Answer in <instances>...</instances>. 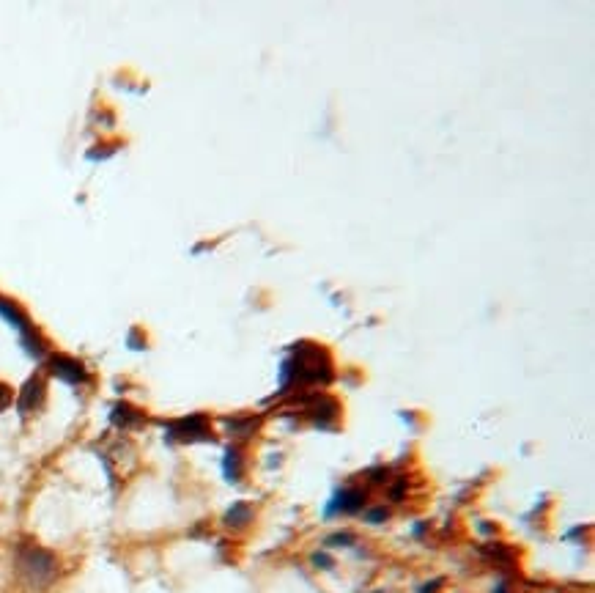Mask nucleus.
Listing matches in <instances>:
<instances>
[{
	"instance_id": "nucleus-1",
	"label": "nucleus",
	"mask_w": 595,
	"mask_h": 593,
	"mask_svg": "<svg viewBox=\"0 0 595 593\" xmlns=\"http://www.w3.org/2000/svg\"><path fill=\"white\" fill-rule=\"evenodd\" d=\"M20 572L31 585H47L55 577V558L39 547H25L20 552Z\"/></svg>"
},
{
	"instance_id": "nucleus-4",
	"label": "nucleus",
	"mask_w": 595,
	"mask_h": 593,
	"mask_svg": "<svg viewBox=\"0 0 595 593\" xmlns=\"http://www.w3.org/2000/svg\"><path fill=\"white\" fill-rule=\"evenodd\" d=\"M173 437H176V440H198V437H203V418L192 415L187 421L176 423V426H173Z\"/></svg>"
},
{
	"instance_id": "nucleus-5",
	"label": "nucleus",
	"mask_w": 595,
	"mask_h": 593,
	"mask_svg": "<svg viewBox=\"0 0 595 593\" xmlns=\"http://www.w3.org/2000/svg\"><path fill=\"white\" fill-rule=\"evenodd\" d=\"M11 404V390L6 388V385H0V412L6 410Z\"/></svg>"
},
{
	"instance_id": "nucleus-3",
	"label": "nucleus",
	"mask_w": 595,
	"mask_h": 593,
	"mask_svg": "<svg viewBox=\"0 0 595 593\" xmlns=\"http://www.w3.org/2000/svg\"><path fill=\"white\" fill-rule=\"evenodd\" d=\"M53 374H55V377L66 379V382H83V379H85L83 366H77L75 360H66V357H55V360H53Z\"/></svg>"
},
{
	"instance_id": "nucleus-2",
	"label": "nucleus",
	"mask_w": 595,
	"mask_h": 593,
	"mask_svg": "<svg viewBox=\"0 0 595 593\" xmlns=\"http://www.w3.org/2000/svg\"><path fill=\"white\" fill-rule=\"evenodd\" d=\"M42 396H44V385L42 379L33 377L25 388H22V399H20V410L22 412H31L36 410L39 404H42Z\"/></svg>"
}]
</instances>
